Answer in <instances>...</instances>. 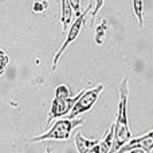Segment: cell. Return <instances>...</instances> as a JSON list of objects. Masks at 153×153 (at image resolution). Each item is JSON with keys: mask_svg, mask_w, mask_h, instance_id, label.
<instances>
[{"mask_svg": "<svg viewBox=\"0 0 153 153\" xmlns=\"http://www.w3.org/2000/svg\"><path fill=\"white\" fill-rule=\"evenodd\" d=\"M128 153H145L143 151V149H138V148H136V149H132L130 152H128Z\"/></svg>", "mask_w": 153, "mask_h": 153, "instance_id": "17", "label": "cell"}, {"mask_svg": "<svg viewBox=\"0 0 153 153\" xmlns=\"http://www.w3.org/2000/svg\"><path fill=\"white\" fill-rule=\"evenodd\" d=\"M128 78H124L120 85V102H118V114L114 122V141L110 153H117L121 146H124L133 136L128 125Z\"/></svg>", "mask_w": 153, "mask_h": 153, "instance_id": "1", "label": "cell"}, {"mask_svg": "<svg viewBox=\"0 0 153 153\" xmlns=\"http://www.w3.org/2000/svg\"><path fill=\"white\" fill-rule=\"evenodd\" d=\"M70 4H71L73 10H74L76 18H78L79 15H81V0H69Z\"/></svg>", "mask_w": 153, "mask_h": 153, "instance_id": "15", "label": "cell"}, {"mask_svg": "<svg viewBox=\"0 0 153 153\" xmlns=\"http://www.w3.org/2000/svg\"><path fill=\"white\" fill-rule=\"evenodd\" d=\"M82 91L79 93L78 95L75 97H69V98H58L55 97L51 103V109H50V113H48V117H47V122L46 124L50 125L51 121L55 118H59V117H63V116H67V114L71 111L73 106L75 105V102L78 101V98L81 97Z\"/></svg>", "mask_w": 153, "mask_h": 153, "instance_id": "5", "label": "cell"}, {"mask_svg": "<svg viewBox=\"0 0 153 153\" xmlns=\"http://www.w3.org/2000/svg\"><path fill=\"white\" fill-rule=\"evenodd\" d=\"M55 97H58V98H69V97H71L69 87H67L66 85H59V86H56Z\"/></svg>", "mask_w": 153, "mask_h": 153, "instance_id": "13", "label": "cell"}, {"mask_svg": "<svg viewBox=\"0 0 153 153\" xmlns=\"http://www.w3.org/2000/svg\"><path fill=\"white\" fill-rule=\"evenodd\" d=\"M87 153H100V146H98V144H97L95 146H93V148L90 149V151L87 152Z\"/></svg>", "mask_w": 153, "mask_h": 153, "instance_id": "16", "label": "cell"}, {"mask_svg": "<svg viewBox=\"0 0 153 153\" xmlns=\"http://www.w3.org/2000/svg\"><path fill=\"white\" fill-rule=\"evenodd\" d=\"M102 90H103V85H98L94 89H90V90H83L81 97L78 98V101L75 102V105L73 106L71 111H70L69 120H74L78 116L83 114L85 111L90 110V109L94 106V103L97 102V100H98V97H100V94L102 93Z\"/></svg>", "mask_w": 153, "mask_h": 153, "instance_id": "3", "label": "cell"}, {"mask_svg": "<svg viewBox=\"0 0 153 153\" xmlns=\"http://www.w3.org/2000/svg\"><path fill=\"white\" fill-rule=\"evenodd\" d=\"M50 7V3L47 0H34V4H32V11L35 13H40L43 11H46Z\"/></svg>", "mask_w": 153, "mask_h": 153, "instance_id": "11", "label": "cell"}, {"mask_svg": "<svg viewBox=\"0 0 153 153\" xmlns=\"http://www.w3.org/2000/svg\"><path fill=\"white\" fill-rule=\"evenodd\" d=\"M62 3V10H61V20L62 26H63V32L67 31L70 22L73 20V15H74V10H73L71 4L69 0H61Z\"/></svg>", "mask_w": 153, "mask_h": 153, "instance_id": "8", "label": "cell"}, {"mask_svg": "<svg viewBox=\"0 0 153 153\" xmlns=\"http://www.w3.org/2000/svg\"><path fill=\"white\" fill-rule=\"evenodd\" d=\"M82 124H83V118L58 120V121L51 126V129L48 130V132L30 138V143H38V141H47V140H55V141L69 140L73 130Z\"/></svg>", "mask_w": 153, "mask_h": 153, "instance_id": "2", "label": "cell"}, {"mask_svg": "<svg viewBox=\"0 0 153 153\" xmlns=\"http://www.w3.org/2000/svg\"><path fill=\"white\" fill-rule=\"evenodd\" d=\"M100 141L101 140H89V138H86L82 133H76L74 137V143H75L78 153H87L93 146L100 144Z\"/></svg>", "mask_w": 153, "mask_h": 153, "instance_id": "7", "label": "cell"}, {"mask_svg": "<svg viewBox=\"0 0 153 153\" xmlns=\"http://www.w3.org/2000/svg\"><path fill=\"white\" fill-rule=\"evenodd\" d=\"M136 148L143 149L145 153H151L153 151V130H151L149 133H146V134L141 136V137H138V138H132V140H129L117 152L128 153L132 151V149H136Z\"/></svg>", "mask_w": 153, "mask_h": 153, "instance_id": "6", "label": "cell"}, {"mask_svg": "<svg viewBox=\"0 0 153 153\" xmlns=\"http://www.w3.org/2000/svg\"><path fill=\"white\" fill-rule=\"evenodd\" d=\"M113 141H114V124L109 128V130L105 133V137L98 144L100 153H110L111 146H113Z\"/></svg>", "mask_w": 153, "mask_h": 153, "instance_id": "9", "label": "cell"}, {"mask_svg": "<svg viewBox=\"0 0 153 153\" xmlns=\"http://www.w3.org/2000/svg\"><path fill=\"white\" fill-rule=\"evenodd\" d=\"M133 12L138 20L140 27H144V0H132Z\"/></svg>", "mask_w": 153, "mask_h": 153, "instance_id": "10", "label": "cell"}, {"mask_svg": "<svg viewBox=\"0 0 153 153\" xmlns=\"http://www.w3.org/2000/svg\"><path fill=\"white\" fill-rule=\"evenodd\" d=\"M86 13H87V11H83V12H82L81 15H79L74 22H73L71 26H70V30H69V32H67V36H66V39H65L63 45L59 47V50L56 51L55 55H54V59H53V71H55V70H56V66H58L59 59H61V56L63 55V53L66 51V48L70 46V43H73L76 38H78L79 32H81V28L83 27Z\"/></svg>", "mask_w": 153, "mask_h": 153, "instance_id": "4", "label": "cell"}, {"mask_svg": "<svg viewBox=\"0 0 153 153\" xmlns=\"http://www.w3.org/2000/svg\"><path fill=\"white\" fill-rule=\"evenodd\" d=\"M51 151H53V149H51V148H50V146H48V148H47V149H46V153H51Z\"/></svg>", "mask_w": 153, "mask_h": 153, "instance_id": "18", "label": "cell"}, {"mask_svg": "<svg viewBox=\"0 0 153 153\" xmlns=\"http://www.w3.org/2000/svg\"><path fill=\"white\" fill-rule=\"evenodd\" d=\"M105 31H106V20L101 22V24L97 27V32H95V39H97V43L98 45H102V38L105 35Z\"/></svg>", "mask_w": 153, "mask_h": 153, "instance_id": "14", "label": "cell"}, {"mask_svg": "<svg viewBox=\"0 0 153 153\" xmlns=\"http://www.w3.org/2000/svg\"><path fill=\"white\" fill-rule=\"evenodd\" d=\"M8 63H10V56L4 50L0 48V75L4 74L5 69H7Z\"/></svg>", "mask_w": 153, "mask_h": 153, "instance_id": "12", "label": "cell"}]
</instances>
